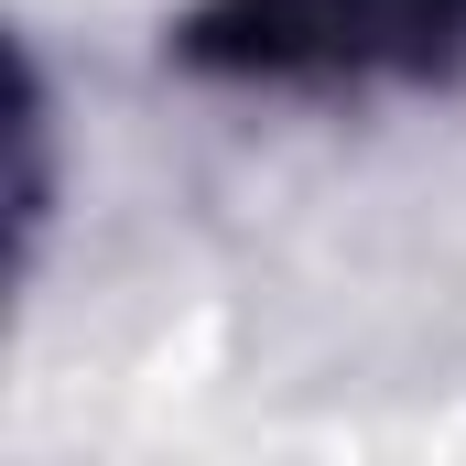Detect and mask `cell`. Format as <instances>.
Returning a JSON list of instances; mask_svg holds the SVG:
<instances>
[{
	"instance_id": "6da1fadb",
	"label": "cell",
	"mask_w": 466,
	"mask_h": 466,
	"mask_svg": "<svg viewBox=\"0 0 466 466\" xmlns=\"http://www.w3.org/2000/svg\"><path fill=\"white\" fill-rule=\"evenodd\" d=\"M185 66L260 87H337V76H445L466 55V0H207Z\"/></svg>"
}]
</instances>
